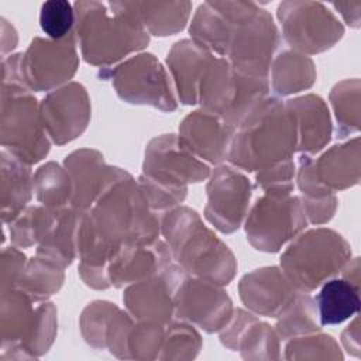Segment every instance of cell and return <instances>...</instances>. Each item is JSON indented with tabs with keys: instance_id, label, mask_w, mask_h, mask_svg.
<instances>
[{
	"instance_id": "1",
	"label": "cell",
	"mask_w": 361,
	"mask_h": 361,
	"mask_svg": "<svg viewBox=\"0 0 361 361\" xmlns=\"http://www.w3.org/2000/svg\"><path fill=\"white\" fill-rule=\"evenodd\" d=\"M73 8L76 44L89 65L111 68L149 44L130 1H76Z\"/></svg>"
},
{
	"instance_id": "2",
	"label": "cell",
	"mask_w": 361,
	"mask_h": 361,
	"mask_svg": "<svg viewBox=\"0 0 361 361\" xmlns=\"http://www.w3.org/2000/svg\"><path fill=\"white\" fill-rule=\"evenodd\" d=\"M85 216L116 247L126 243H154L161 235V216L151 209L138 180L118 166H111L106 186Z\"/></svg>"
},
{
	"instance_id": "3",
	"label": "cell",
	"mask_w": 361,
	"mask_h": 361,
	"mask_svg": "<svg viewBox=\"0 0 361 361\" xmlns=\"http://www.w3.org/2000/svg\"><path fill=\"white\" fill-rule=\"evenodd\" d=\"M161 234L172 259L188 275L228 285L237 272V259L226 243L188 207L176 206L161 214Z\"/></svg>"
},
{
	"instance_id": "4",
	"label": "cell",
	"mask_w": 361,
	"mask_h": 361,
	"mask_svg": "<svg viewBox=\"0 0 361 361\" xmlns=\"http://www.w3.org/2000/svg\"><path fill=\"white\" fill-rule=\"evenodd\" d=\"M296 124L283 100L267 96L243 118L234 131L227 162L245 172H258L293 158Z\"/></svg>"
},
{
	"instance_id": "5",
	"label": "cell",
	"mask_w": 361,
	"mask_h": 361,
	"mask_svg": "<svg viewBox=\"0 0 361 361\" xmlns=\"http://www.w3.org/2000/svg\"><path fill=\"white\" fill-rule=\"evenodd\" d=\"M210 172L209 164L183 148L176 134H161L145 147L138 183L151 209L162 214L180 206L188 185L206 180Z\"/></svg>"
},
{
	"instance_id": "6",
	"label": "cell",
	"mask_w": 361,
	"mask_h": 361,
	"mask_svg": "<svg viewBox=\"0 0 361 361\" xmlns=\"http://www.w3.org/2000/svg\"><path fill=\"white\" fill-rule=\"evenodd\" d=\"M214 6L230 24L224 58L245 75L269 79L281 42L272 14L254 1H214Z\"/></svg>"
},
{
	"instance_id": "7",
	"label": "cell",
	"mask_w": 361,
	"mask_h": 361,
	"mask_svg": "<svg viewBox=\"0 0 361 361\" xmlns=\"http://www.w3.org/2000/svg\"><path fill=\"white\" fill-rule=\"evenodd\" d=\"M351 258L350 243L336 230L316 227L299 233L279 257V268L299 292L310 293L334 278Z\"/></svg>"
},
{
	"instance_id": "8",
	"label": "cell",
	"mask_w": 361,
	"mask_h": 361,
	"mask_svg": "<svg viewBox=\"0 0 361 361\" xmlns=\"http://www.w3.org/2000/svg\"><path fill=\"white\" fill-rule=\"evenodd\" d=\"M269 79L245 75L226 58L214 56L200 79L197 103L237 128L254 106L269 94Z\"/></svg>"
},
{
	"instance_id": "9",
	"label": "cell",
	"mask_w": 361,
	"mask_h": 361,
	"mask_svg": "<svg viewBox=\"0 0 361 361\" xmlns=\"http://www.w3.org/2000/svg\"><path fill=\"white\" fill-rule=\"evenodd\" d=\"M0 142L3 149L28 165L42 161L51 149L39 103L24 85L1 83Z\"/></svg>"
},
{
	"instance_id": "10",
	"label": "cell",
	"mask_w": 361,
	"mask_h": 361,
	"mask_svg": "<svg viewBox=\"0 0 361 361\" xmlns=\"http://www.w3.org/2000/svg\"><path fill=\"white\" fill-rule=\"evenodd\" d=\"M99 78L110 80L116 94L126 103L151 106L164 113L178 109L169 72L151 52H140L114 68H102Z\"/></svg>"
},
{
	"instance_id": "11",
	"label": "cell",
	"mask_w": 361,
	"mask_h": 361,
	"mask_svg": "<svg viewBox=\"0 0 361 361\" xmlns=\"http://www.w3.org/2000/svg\"><path fill=\"white\" fill-rule=\"evenodd\" d=\"M247 241L261 252H278L307 227L299 196L265 192L255 199L244 220Z\"/></svg>"
},
{
	"instance_id": "12",
	"label": "cell",
	"mask_w": 361,
	"mask_h": 361,
	"mask_svg": "<svg viewBox=\"0 0 361 361\" xmlns=\"http://www.w3.org/2000/svg\"><path fill=\"white\" fill-rule=\"evenodd\" d=\"M276 18L290 49L307 56L329 51L344 35L343 23L320 1H282L278 4Z\"/></svg>"
},
{
	"instance_id": "13",
	"label": "cell",
	"mask_w": 361,
	"mask_h": 361,
	"mask_svg": "<svg viewBox=\"0 0 361 361\" xmlns=\"http://www.w3.org/2000/svg\"><path fill=\"white\" fill-rule=\"evenodd\" d=\"M75 32L63 39L35 37L23 52L21 72L31 92H52L75 76L79 68Z\"/></svg>"
},
{
	"instance_id": "14",
	"label": "cell",
	"mask_w": 361,
	"mask_h": 361,
	"mask_svg": "<svg viewBox=\"0 0 361 361\" xmlns=\"http://www.w3.org/2000/svg\"><path fill=\"white\" fill-rule=\"evenodd\" d=\"M254 186L251 180L233 165H217L207 178L204 206L206 220L220 233L237 231L250 210Z\"/></svg>"
},
{
	"instance_id": "15",
	"label": "cell",
	"mask_w": 361,
	"mask_h": 361,
	"mask_svg": "<svg viewBox=\"0 0 361 361\" xmlns=\"http://www.w3.org/2000/svg\"><path fill=\"white\" fill-rule=\"evenodd\" d=\"M175 316L206 333L220 331L233 314L227 290L213 282L185 274L175 292Z\"/></svg>"
},
{
	"instance_id": "16",
	"label": "cell",
	"mask_w": 361,
	"mask_h": 361,
	"mask_svg": "<svg viewBox=\"0 0 361 361\" xmlns=\"http://www.w3.org/2000/svg\"><path fill=\"white\" fill-rule=\"evenodd\" d=\"M42 124L52 144L65 145L80 137L92 116L90 97L79 82H69L39 102Z\"/></svg>"
},
{
	"instance_id": "17",
	"label": "cell",
	"mask_w": 361,
	"mask_h": 361,
	"mask_svg": "<svg viewBox=\"0 0 361 361\" xmlns=\"http://www.w3.org/2000/svg\"><path fill=\"white\" fill-rule=\"evenodd\" d=\"M186 272L172 262L162 272L124 288L126 310L138 322L168 324L175 317V292Z\"/></svg>"
},
{
	"instance_id": "18",
	"label": "cell",
	"mask_w": 361,
	"mask_h": 361,
	"mask_svg": "<svg viewBox=\"0 0 361 361\" xmlns=\"http://www.w3.org/2000/svg\"><path fill=\"white\" fill-rule=\"evenodd\" d=\"M235 128L204 109L190 111L179 124L178 141L196 158L212 165L227 161Z\"/></svg>"
},
{
	"instance_id": "19",
	"label": "cell",
	"mask_w": 361,
	"mask_h": 361,
	"mask_svg": "<svg viewBox=\"0 0 361 361\" xmlns=\"http://www.w3.org/2000/svg\"><path fill=\"white\" fill-rule=\"evenodd\" d=\"M296 288L279 267H261L238 282L243 305L254 314L276 319L295 299Z\"/></svg>"
},
{
	"instance_id": "20",
	"label": "cell",
	"mask_w": 361,
	"mask_h": 361,
	"mask_svg": "<svg viewBox=\"0 0 361 361\" xmlns=\"http://www.w3.org/2000/svg\"><path fill=\"white\" fill-rule=\"evenodd\" d=\"M221 345L240 351L244 360H279L281 345L275 329L250 310L237 307L219 331Z\"/></svg>"
},
{
	"instance_id": "21",
	"label": "cell",
	"mask_w": 361,
	"mask_h": 361,
	"mask_svg": "<svg viewBox=\"0 0 361 361\" xmlns=\"http://www.w3.org/2000/svg\"><path fill=\"white\" fill-rule=\"evenodd\" d=\"M173 262L164 240L154 243H126L109 262L107 274L111 286L126 288L162 272Z\"/></svg>"
},
{
	"instance_id": "22",
	"label": "cell",
	"mask_w": 361,
	"mask_h": 361,
	"mask_svg": "<svg viewBox=\"0 0 361 361\" xmlns=\"http://www.w3.org/2000/svg\"><path fill=\"white\" fill-rule=\"evenodd\" d=\"M285 104L296 124V151L314 155L324 149L333 135L331 114L324 99L309 93L288 99Z\"/></svg>"
},
{
	"instance_id": "23",
	"label": "cell",
	"mask_w": 361,
	"mask_h": 361,
	"mask_svg": "<svg viewBox=\"0 0 361 361\" xmlns=\"http://www.w3.org/2000/svg\"><path fill=\"white\" fill-rule=\"evenodd\" d=\"M63 166L72 182L71 207L87 212L106 186L111 165L106 164L99 149L80 148L65 157Z\"/></svg>"
},
{
	"instance_id": "24",
	"label": "cell",
	"mask_w": 361,
	"mask_h": 361,
	"mask_svg": "<svg viewBox=\"0 0 361 361\" xmlns=\"http://www.w3.org/2000/svg\"><path fill=\"white\" fill-rule=\"evenodd\" d=\"M216 55L190 38L176 41L166 55V66L171 73L176 99L185 104H197L200 79Z\"/></svg>"
},
{
	"instance_id": "25",
	"label": "cell",
	"mask_w": 361,
	"mask_h": 361,
	"mask_svg": "<svg viewBox=\"0 0 361 361\" xmlns=\"http://www.w3.org/2000/svg\"><path fill=\"white\" fill-rule=\"evenodd\" d=\"M32 299L18 288L1 292L0 300V361L24 360L21 345L35 320Z\"/></svg>"
},
{
	"instance_id": "26",
	"label": "cell",
	"mask_w": 361,
	"mask_h": 361,
	"mask_svg": "<svg viewBox=\"0 0 361 361\" xmlns=\"http://www.w3.org/2000/svg\"><path fill=\"white\" fill-rule=\"evenodd\" d=\"M314 171L319 180L334 193L358 185L361 178L360 137L329 147L314 159Z\"/></svg>"
},
{
	"instance_id": "27",
	"label": "cell",
	"mask_w": 361,
	"mask_h": 361,
	"mask_svg": "<svg viewBox=\"0 0 361 361\" xmlns=\"http://www.w3.org/2000/svg\"><path fill=\"white\" fill-rule=\"evenodd\" d=\"M295 180L307 223L313 226L329 223L336 214L338 199L333 190L319 180L312 155L300 154L298 157Z\"/></svg>"
},
{
	"instance_id": "28",
	"label": "cell",
	"mask_w": 361,
	"mask_h": 361,
	"mask_svg": "<svg viewBox=\"0 0 361 361\" xmlns=\"http://www.w3.org/2000/svg\"><path fill=\"white\" fill-rule=\"evenodd\" d=\"M0 161V214L1 221L7 224L28 206L34 193V173L31 165L20 161L6 149H1Z\"/></svg>"
},
{
	"instance_id": "29",
	"label": "cell",
	"mask_w": 361,
	"mask_h": 361,
	"mask_svg": "<svg viewBox=\"0 0 361 361\" xmlns=\"http://www.w3.org/2000/svg\"><path fill=\"white\" fill-rule=\"evenodd\" d=\"M269 78V87L275 96L283 97L310 89L316 82L317 72L310 56L292 49H283L274 56Z\"/></svg>"
},
{
	"instance_id": "30",
	"label": "cell",
	"mask_w": 361,
	"mask_h": 361,
	"mask_svg": "<svg viewBox=\"0 0 361 361\" xmlns=\"http://www.w3.org/2000/svg\"><path fill=\"white\" fill-rule=\"evenodd\" d=\"M83 214L85 212L71 206L56 212L35 252L56 261L65 268L71 265L78 258V233Z\"/></svg>"
},
{
	"instance_id": "31",
	"label": "cell",
	"mask_w": 361,
	"mask_h": 361,
	"mask_svg": "<svg viewBox=\"0 0 361 361\" xmlns=\"http://www.w3.org/2000/svg\"><path fill=\"white\" fill-rule=\"evenodd\" d=\"M319 320L323 326L340 324L354 317L360 310V288L343 278H330L320 285L314 296Z\"/></svg>"
},
{
	"instance_id": "32",
	"label": "cell",
	"mask_w": 361,
	"mask_h": 361,
	"mask_svg": "<svg viewBox=\"0 0 361 361\" xmlns=\"http://www.w3.org/2000/svg\"><path fill=\"white\" fill-rule=\"evenodd\" d=\"M149 35L169 37L180 32L190 17V1H130Z\"/></svg>"
},
{
	"instance_id": "33",
	"label": "cell",
	"mask_w": 361,
	"mask_h": 361,
	"mask_svg": "<svg viewBox=\"0 0 361 361\" xmlns=\"http://www.w3.org/2000/svg\"><path fill=\"white\" fill-rule=\"evenodd\" d=\"M63 281L65 267L45 255L35 254L27 261L17 288L25 292L34 303H39L58 293Z\"/></svg>"
},
{
	"instance_id": "34",
	"label": "cell",
	"mask_w": 361,
	"mask_h": 361,
	"mask_svg": "<svg viewBox=\"0 0 361 361\" xmlns=\"http://www.w3.org/2000/svg\"><path fill=\"white\" fill-rule=\"evenodd\" d=\"M34 195L39 204L51 212H59L71 206L72 182L63 165L48 161L32 176Z\"/></svg>"
},
{
	"instance_id": "35",
	"label": "cell",
	"mask_w": 361,
	"mask_h": 361,
	"mask_svg": "<svg viewBox=\"0 0 361 361\" xmlns=\"http://www.w3.org/2000/svg\"><path fill=\"white\" fill-rule=\"evenodd\" d=\"M230 24L214 1L202 3L189 24L190 39L196 41L216 56L224 58Z\"/></svg>"
},
{
	"instance_id": "36",
	"label": "cell",
	"mask_w": 361,
	"mask_h": 361,
	"mask_svg": "<svg viewBox=\"0 0 361 361\" xmlns=\"http://www.w3.org/2000/svg\"><path fill=\"white\" fill-rule=\"evenodd\" d=\"M322 330L316 300L310 293L298 292L292 303L276 317L275 331L282 341Z\"/></svg>"
},
{
	"instance_id": "37",
	"label": "cell",
	"mask_w": 361,
	"mask_h": 361,
	"mask_svg": "<svg viewBox=\"0 0 361 361\" xmlns=\"http://www.w3.org/2000/svg\"><path fill=\"white\" fill-rule=\"evenodd\" d=\"M360 99L361 82L358 78L340 80L331 87L329 100L338 138H345L360 131Z\"/></svg>"
},
{
	"instance_id": "38",
	"label": "cell",
	"mask_w": 361,
	"mask_h": 361,
	"mask_svg": "<svg viewBox=\"0 0 361 361\" xmlns=\"http://www.w3.org/2000/svg\"><path fill=\"white\" fill-rule=\"evenodd\" d=\"M55 213L42 204L27 206L14 220L7 223L11 245L18 248L38 245L52 224Z\"/></svg>"
},
{
	"instance_id": "39",
	"label": "cell",
	"mask_w": 361,
	"mask_h": 361,
	"mask_svg": "<svg viewBox=\"0 0 361 361\" xmlns=\"http://www.w3.org/2000/svg\"><path fill=\"white\" fill-rule=\"evenodd\" d=\"M58 331V310L49 302H39L35 306V320L30 336L21 345L24 360H35L47 354L52 347Z\"/></svg>"
},
{
	"instance_id": "40",
	"label": "cell",
	"mask_w": 361,
	"mask_h": 361,
	"mask_svg": "<svg viewBox=\"0 0 361 361\" xmlns=\"http://www.w3.org/2000/svg\"><path fill=\"white\" fill-rule=\"evenodd\" d=\"M203 345L200 333L185 320H171L165 326V334L158 360H193Z\"/></svg>"
},
{
	"instance_id": "41",
	"label": "cell",
	"mask_w": 361,
	"mask_h": 361,
	"mask_svg": "<svg viewBox=\"0 0 361 361\" xmlns=\"http://www.w3.org/2000/svg\"><path fill=\"white\" fill-rule=\"evenodd\" d=\"M283 358L341 361L344 355L338 343L330 334L316 331L288 340Z\"/></svg>"
},
{
	"instance_id": "42",
	"label": "cell",
	"mask_w": 361,
	"mask_h": 361,
	"mask_svg": "<svg viewBox=\"0 0 361 361\" xmlns=\"http://www.w3.org/2000/svg\"><path fill=\"white\" fill-rule=\"evenodd\" d=\"M120 307L109 300H93L82 310L79 327L83 340L96 350H106V336L113 316Z\"/></svg>"
},
{
	"instance_id": "43",
	"label": "cell",
	"mask_w": 361,
	"mask_h": 361,
	"mask_svg": "<svg viewBox=\"0 0 361 361\" xmlns=\"http://www.w3.org/2000/svg\"><path fill=\"white\" fill-rule=\"evenodd\" d=\"M165 326L135 320L127 340L130 360H158L164 341Z\"/></svg>"
},
{
	"instance_id": "44",
	"label": "cell",
	"mask_w": 361,
	"mask_h": 361,
	"mask_svg": "<svg viewBox=\"0 0 361 361\" xmlns=\"http://www.w3.org/2000/svg\"><path fill=\"white\" fill-rule=\"evenodd\" d=\"M75 8L66 0H48L39 10L41 30L51 39H63L75 32Z\"/></svg>"
},
{
	"instance_id": "45",
	"label": "cell",
	"mask_w": 361,
	"mask_h": 361,
	"mask_svg": "<svg viewBox=\"0 0 361 361\" xmlns=\"http://www.w3.org/2000/svg\"><path fill=\"white\" fill-rule=\"evenodd\" d=\"M295 173L296 164L293 158H289L255 172L254 188L262 190V193H292L295 188Z\"/></svg>"
},
{
	"instance_id": "46",
	"label": "cell",
	"mask_w": 361,
	"mask_h": 361,
	"mask_svg": "<svg viewBox=\"0 0 361 361\" xmlns=\"http://www.w3.org/2000/svg\"><path fill=\"white\" fill-rule=\"evenodd\" d=\"M135 319L123 309H118L111 319L106 336V350L120 360H130L127 350V340Z\"/></svg>"
},
{
	"instance_id": "47",
	"label": "cell",
	"mask_w": 361,
	"mask_h": 361,
	"mask_svg": "<svg viewBox=\"0 0 361 361\" xmlns=\"http://www.w3.org/2000/svg\"><path fill=\"white\" fill-rule=\"evenodd\" d=\"M27 257L21 248L16 245L4 247L1 250V267H0V289L1 292L17 288L23 271L27 265Z\"/></svg>"
},
{
	"instance_id": "48",
	"label": "cell",
	"mask_w": 361,
	"mask_h": 361,
	"mask_svg": "<svg viewBox=\"0 0 361 361\" xmlns=\"http://www.w3.org/2000/svg\"><path fill=\"white\" fill-rule=\"evenodd\" d=\"M340 341L343 348L353 357H361V344H360V319L355 314L353 322L341 331Z\"/></svg>"
},
{
	"instance_id": "49",
	"label": "cell",
	"mask_w": 361,
	"mask_h": 361,
	"mask_svg": "<svg viewBox=\"0 0 361 361\" xmlns=\"http://www.w3.org/2000/svg\"><path fill=\"white\" fill-rule=\"evenodd\" d=\"M330 4H331V7H334L338 11L343 21L350 28H354V30L360 28V25H361V0L333 1Z\"/></svg>"
},
{
	"instance_id": "50",
	"label": "cell",
	"mask_w": 361,
	"mask_h": 361,
	"mask_svg": "<svg viewBox=\"0 0 361 361\" xmlns=\"http://www.w3.org/2000/svg\"><path fill=\"white\" fill-rule=\"evenodd\" d=\"M341 278L348 281L350 283H353L354 286L360 288V258L354 257L350 258L344 267L341 268Z\"/></svg>"
}]
</instances>
